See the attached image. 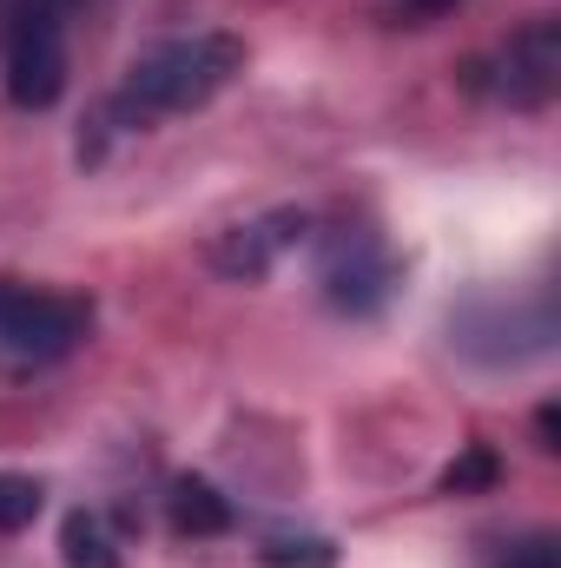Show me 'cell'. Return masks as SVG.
<instances>
[{"instance_id": "6da1fadb", "label": "cell", "mask_w": 561, "mask_h": 568, "mask_svg": "<svg viewBox=\"0 0 561 568\" xmlns=\"http://www.w3.org/2000/svg\"><path fill=\"white\" fill-rule=\"evenodd\" d=\"M238 67H245V47H238L232 33H185V40H165V47L140 53V60L126 67V80L100 100V113H93V145H86V152H100V140L145 133V126H159V120H172V113L205 106L212 93L232 87Z\"/></svg>"}, {"instance_id": "7a4b0ae2", "label": "cell", "mask_w": 561, "mask_h": 568, "mask_svg": "<svg viewBox=\"0 0 561 568\" xmlns=\"http://www.w3.org/2000/svg\"><path fill=\"white\" fill-rule=\"evenodd\" d=\"M93 331V304L73 291H47L27 278H0V364L13 371H40L60 364L67 351H80Z\"/></svg>"}, {"instance_id": "3957f363", "label": "cell", "mask_w": 561, "mask_h": 568, "mask_svg": "<svg viewBox=\"0 0 561 568\" xmlns=\"http://www.w3.org/2000/svg\"><path fill=\"white\" fill-rule=\"evenodd\" d=\"M67 7L73 0H13L7 13V100L13 106H53L67 87Z\"/></svg>"}, {"instance_id": "277c9868", "label": "cell", "mask_w": 561, "mask_h": 568, "mask_svg": "<svg viewBox=\"0 0 561 568\" xmlns=\"http://www.w3.org/2000/svg\"><path fill=\"white\" fill-rule=\"evenodd\" d=\"M317 284L337 311H377L390 297V258L370 232H330L317 245Z\"/></svg>"}, {"instance_id": "5b68a950", "label": "cell", "mask_w": 561, "mask_h": 568, "mask_svg": "<svg viewBox=\"0 0 561 568\" xmlns=\"http://www.w3.org/2000/svg\"><path fill=\"white\" fill-rule=\"evenodd\" d=\"M509 106H522V113H536V106H549L561 87V20H536V27H522L502 53H496V80H489Z\"/></svg>"}, {"instance_id": "8992f818", "label": "cell", "mask_w": 561, "mask_h": 568, "mask_svg": "<svg viewBox=\"0 0 561 568\" xmlns=\"http://www.w3.org/2000/svg\"><path fill=\"white\" fill-rule=\"evenodd\" d=\"M304 239V219L297 212H272V219H258V225H238L225 245H212V265L225 272V278H265L272 265H278V252H290Z\"/></svg>"}, {"instance_id": "52a82bcc", "label": "cell", "mask_w": 561, "mask_h": 568, "mask_svg": "<svg viewBox=\"0 0 561 568\" xmlns=\"http://www.w3.org/2000/svg\"><path fill=\"white\" fill-rule=\"evenodd\" d=\"M172 529H178V536H225V529H232V503H225L212 483L185 476V483L172 489Z\"/></svg>"}, {"instance_id": "ba28073f", "label": "cell", "mask_w": 561, "mask_h": 568, "mask_svg": "<svg viewBox=\"0 0 561 568\" xmlns=\"http://www.w3.org/2000/svg\"><path fill=\"white\" fill-rule=\"evenodd\" d=\"M67 562L73 568H113V542H106L100 516H73L67 523Z\"/></svg>"}, {"instance_id": "9c48e42d", "label": "cell", "mask_w": 561, "mask_h": 568, "mask_svg": "<svg viewBox=\"0 0 561 568\" xmlns=\"http://www.w3.org/2000/svg\"><path fill=\"white\" fill-rule=\"evenodd\" d=\"M496 568H561V542L555 536H516V542H502V556H496Z\"/></svg>"}, {"instance_id": "30bf717a", "label": "cell", "mask_w": 561, "mask_h": 568, "mask_svg": "<svg viewBox=\"0 0 561 568\" xmlns=\"http://www.w3.org/2000/svg\"><path fill=\"white\" fill-rule=\"evenodd\" d=\"M40 516V483H20V476H0V529H20Z\"/></svg>"}, {"instance_id": "8fae6325", "label": "cell", "mask_w": 561, "mask_h": 568, "mask_svg": "<svg viewBox=\"0 0 561 568\" xmlns=\"http://www.w3.org/2000/svg\"><path fill=\"white\" fill-rule=\"evenodd\" d=\"M489 476H496L489 449H469V463H456V469L442 476V489H469V483H489Z\"/></svg>"}, {"instance_id": "7c38bea8", "label": "cell", "mask_w": 561, "mask_h": 568, "mask_svg": "<svg viewBox=\"0 0 561 568\" xmlns=\"http://www.w3.org/2000/svg\"><path fill=\"white\" fill-rule=\"evenodd\" d=\"M410 7H422V13H442V7H456V0H410Z\"/></svg>"}]
</instances>
